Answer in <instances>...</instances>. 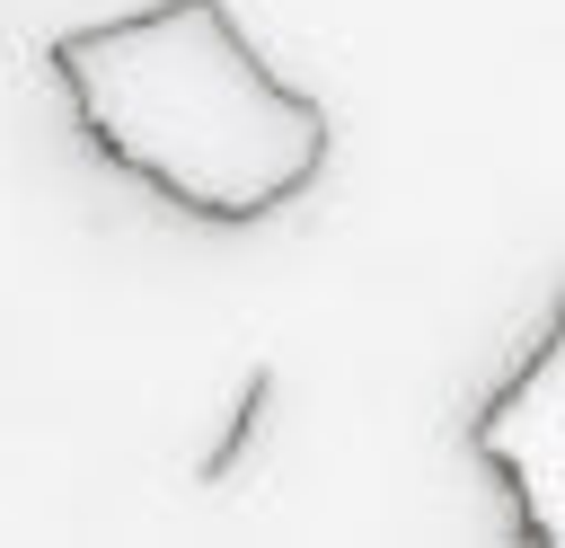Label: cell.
Returning a JSON list of instances; mask_svg holds the SVG:
<instances>
[{
    "instance_id": "1",
    "label": "cell",
    "mask_w": 565,
    "mask_h": 548,
    "mask_svg": "<svg viewBox=\"0 0 565 548\" xmlns=\"http://www.w3.org/2000/svg\"><path fill=\"white\" fill-rule=\"evenodd\" d=\"M53 80L88 150L212 230L300 203L327 168V106L291 88L230 0H150L53 35Z\"/></svg>"
},
{
    "instance_id": "2",
    "label": "cell",
    "mask_w": 565,
    "mask_h": 548,
    "mask_svg": "<svg viewBox=\"0 0 565 548\" xmlns=\"http://www.w3.org/2000/svg\"><path fill=\"white\" fill-rule=\"evenodd\" d=\"M468 451L512 495L521 548H565V292L539 327V345L494 380V398L468 424Z\"/></svg>"
},
{
    "instance_id": "3",
    "label": "cell",
    "mask_w": 565,
    "mask_h": 548,
    "mask_svg": "<svg viewBox=\"0 0 565 548\" xmlns=\"http://www.w3.org/2000/svg\"><path fill=\"white\" fill-rule=\"evenodd\" d=\"M265 407H274V371H256V380H247V398H238V415H230V433H221V442L203 451V486H212V477H230V468L247 460V442H256V424H265Z\"/></svg>"
}]
</instances>
